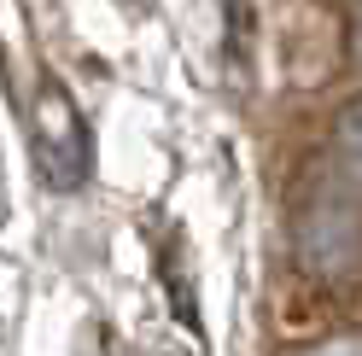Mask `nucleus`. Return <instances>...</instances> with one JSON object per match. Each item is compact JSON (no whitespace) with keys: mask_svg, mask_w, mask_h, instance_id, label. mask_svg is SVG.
Segmentation results:
<instances>
[{"mask_svg":"<svg viewBox=\"0 0 362 356\" xmlns=\"http://www.w3.org/2000/svg\"><path fill=\"white\" fill-rule=\"evenodd\" d=\"M30 135H35V152H41V170H47V182L59 193H71L88 182V164H94V141H88V123L76 100L64 94L59 82L41 88L35 100V117H30Z\"/></svg>","mask_w":362,"mask_h":356,"instance_id":"f257e3e1","label":"nucleus"},{"mask_svg":"<svg viewBox=\"0 0 362 356\" xmlns=\"http://www.w3.org/2000/svg\"><path fill=\"white\" fill-rule=\"evenodd\" d=\"M362 257V216L351 198H315V205L298 216V263L315 275H351Z\"/></svg>","mask_w":362,"mask_h":356,"instance_id":"f03ea898","label":"nucleus"},{"mask_svg":"<svg viewBox=\"0 0 362 356\" xmlns=\"http://www.w3.org/2000/svg\"><path fill=\"white\" fill-rule=\"evenodd\" d=\"M333 152H339V170L362 182V100L345 105V117H339V135H333Z\"/></svg>","mask_w":362,"mask_h":356,"instance_id":"7ed1b4c3","label":"nucleus"},{"mask_svg":"<svg viewBox=\"0 0 362 356\" xmlns=\"http://www.w3.org/2000/svg\"><path fill=\"white\" fill-rule=\"evenodd\" d=\"M298 356H362V339H356V333H339V339L310 345V350H298Z\"/></svg>","mask_w":362,"mask_h":356,"instance_id":"20e7f679","label":"nucleus"},{"mask_svg":"<svg viewBox=\"0 0 362 356\" xmlns=\"http://www.w3.org/2000/svg\"><path fill=\"white\" fill-rule=\"evenodd\" d=\"M351 59H356V71H362V12H356V24H351Z\"/></svg>","mask_w":362,"mask_h":356,"instance_id":"39448f33","label":"nucleus"},{"mask_svg":"<svg viewBox=\"0 0 362 356\" xmlns=\"http://www.w3.org/2000/svg\"><path fill=\"white\" fill-rule=\"evenodd\" d=\"M0 222H6V175H0Z\"/></svg>","mask_w":362,"mask_h":356,"instance_id":"423d86ee","label":"nucleus"}]
</instances>
